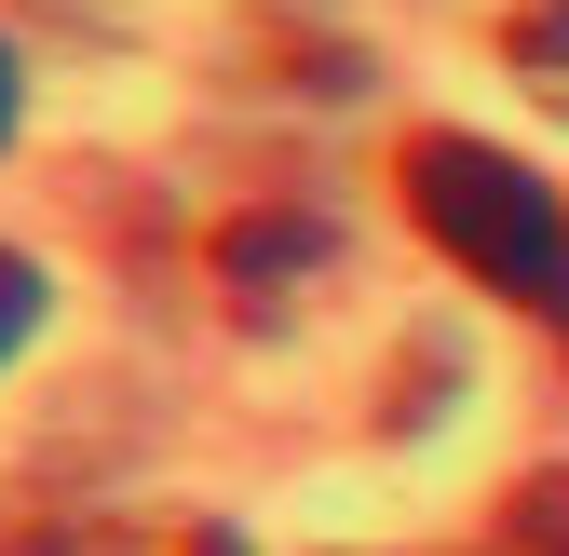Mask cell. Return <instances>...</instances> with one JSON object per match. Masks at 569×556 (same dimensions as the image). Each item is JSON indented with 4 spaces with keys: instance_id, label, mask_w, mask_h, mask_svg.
<instances>
[{
    "instance_id": "cell-3",
    "label": "cell",
    "mask_w": 569,
    "mask_h": 556,
    "mask_svg": "<svg viewBox=\"0 0 569 556\" xmlns=\"http://www.w3.org/2000/svg\"><path fill=\"white\" fill-rule=\"evenodd\" d=\"M502 68L569 122V0H516V14H502Z\"/></svg>"
},
{
    "instance_id": "cell-4",
    "label": "cell",
    "mask_w": 569,
    "mask_h": 556,
    "mask_svg": "<svg viewBox=\"0 0 569 556\" xmlns=\"http://www.w3.org/2000/svg\"><path fill=\"white\" fill-rule=\"evenodd\" d=\"M0 556H122V529L82 516V503H14L0 516Z\"/></svg>"
},
{
    "instance_id": "cell-8",
    "label": "cell",
    "mask_w": 569,
    "mask_h": 556,
    "mask_svg": "<svg viewBox=\"0 0 569 556\" xmlns=\"http://www.w3.org/2000/svg\"><path fill=\"white\" fill-rule=\"evenodd\" d=\"M177 556H244V529H218V516H203V529H190Z\"/></svg>"
},
{
    "instance_id": "cell-5",
    "label": "cell",
    "mask_w": 569,
    "mask_h": 556,
    "mask_svg": "<svg viewBox=\"0 0 569 556\" xmlns=\"http://www.w3.org/2000/svg\"><path fill=\"white\" fill-rule=\"evenodd\" d=\"M488 556H569V475H516L502 529H488Z\"/></svg>"
},
{
    "instance_id": "cell-2",
    "label": "cell",
    "mask_w": 569,
    "mask_h": 556,
    "mask_svg": "<svg viewBox=\"0 0 569 556\" xmlns=\"http://www.w3.org/2000/svg\"><path fill=\"white\" fill-rule=\"evenodd\" d=\"M326 258H339V218H326V203H258V218L218 231V286H231V312H284Z\"/></svg>"
},
{
    "instance_id": "cell-7",
    "label": "cell",
    "mask_w": 569,
    "mask_h": 556,
    "mask_svg": "<svg viewBox=\"0 0 569 556\" xmlns=\"http://www.w3.org/2000/svg\"><path fill=\"white\" fill-rule=\"evenodd\" d=\"M14 109H28V82H14V41H0V150H14Z\"/></svg>"
},
{
    "instance_id": "cell-6",
    "label": "cell",
    "mask_w": 569,
    "mask_h": 556,
    "mask_svg": "<svg viewBox=\"0 0 569 556\" xmlns=\"http://www.w3.org/2000/svg\"><path fill=\"white\" fill-rule=\"evenodd\" d=\"M28 339H41V271H28L14 245H0V367H14Z\"/></svg>"
},
{
    "instance_id": "cell-1",
    "label": "cell",
    "mask_w": 569,
    "mask_h": 556,
    "mask_svg": "<svg viewBox=\"0 0 569 556\" xmlns=\"http://www.w3.org/2000/svg\"><path fill=\"white\" fill-rule=\"evenodd\" d=\"M393 177H407V218L435 231L488 299H529V312L569 326V203H556L516 150H488V136H448V122H435V136H407Z\"/></svg>"
}]
</instances>
